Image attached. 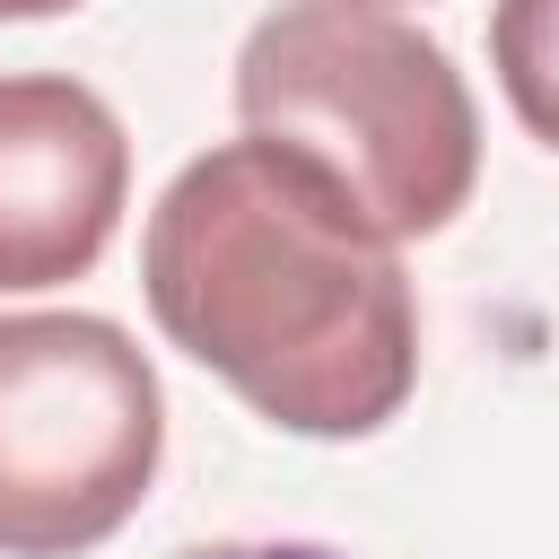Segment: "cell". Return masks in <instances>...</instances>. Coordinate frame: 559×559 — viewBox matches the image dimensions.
<instances>
[{
	"mask_svg": "<svg viewBox=\"0 0 559 559\" xmlns=\"http://www.w3.org/2000/svg\"><path fill=\"white\" fill-rule=\"evenodd\" d=\"M175 559H349V550H332V542H192Z\"/></svg>",
	"mask_w": 559,
	"mask_h": 559,
	"instance_id": "cell-6",
	"label": "cell"
},
{
	"mask_svg": "<svg viewBox=\"0 0 559 559\" xmlns=\"http://www.w3.org/2000/svg\"><path fill=\"white\" fill-rule=\"evenodd\" d=\"M236 122L314 157L393 245L454 227L480 183L454 52L384 0H280L236 52Z\"/></svg>",
	"mask_w": 559,
	"mask_h": 559,
	"instance_id": "cell-2",
	"label": "cell"
},
{
	"mask_svg": "<svg viewBox=\"0 0 559 559\" xmlns=\"http://www.w3.org/2000/svg\"><path fill=\"white\" fill-rule=\"evenodd\" d=\"M61 9H79V0H0V17H61Z\"/></svg>",
	"mask_w": 559,
	"mask_h": 559,
	"instance_id": "cell-7",
	"label": "cell"
},
{
	"mask_svg": "<svg viewBox=\"0 0 559 559\" xmlns=\"http://www.w3.org/2000/svg\"><path fill=\"white\" fill-rule=\"evenodd\" d=\"M131 201V140L70 70H0V297L96 271Z\"/></svg>",
	"mask_w": 559,
	"mask_h": 559,
	"instance_id": "cell-4",
	"label": "cell"
},
{
	"mask_svg": "<svg viewBox=\"0 0 559 559\" xmlns=\"http://www.w3.org/2000/svg\"><path fill=\"white\" fill-rule=\"evenodd\" d=\"M166 454V393L105 314H0V559L114 542Z\"/></svg>",
	"mask_w": 559,
	"mask_h": 559,
	"instance_id": "cell-3",
	"label": "cell"
},
{
	"mask_svg": "<svg viewBox=\"0 0 559 559\" xmlns=\"http://www.w3.org/2000/svg\"><path fill=\"white\" fill-rule=\"evenodd\" d=\"M157 332L288 437H376L419 384L402 245L297 148L218 140L148 210Z\"/></svg>",
	"mask_w": 559,
	"mask_h": 559,
	"instance_id": "cell-1",
	"label": "cell"
},
{
	"mask_svg": "<svg viewBox=\"0 0 559 559\" xmlns=\"http://www.w3.org/2000/svg\"><path fill=\"white\" fill-rule=\"evenodd\" d=\"M489 70L515 105V122L559 148V0H498L489 9Z\"/></svg>",
	"mask_w": 559,
	"mask_h": 559,
	"instance_id": "cell-5",
	"label": "cell"
}]
</instances>
